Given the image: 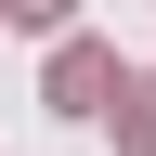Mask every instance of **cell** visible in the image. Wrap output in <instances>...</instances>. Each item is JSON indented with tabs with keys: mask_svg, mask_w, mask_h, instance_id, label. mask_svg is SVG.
Listing matches in <instances>:
<instances>
[{
	"mask_svg": "<svg viewBox=\"0 0 156 156\" xmlns=\"http://www.w3.org/2000/svg\"><path fill=\"white\" fill-rule=\"evenodd\" d=\"M117 104V52L104 39H65V52H52V117H104Z\"/></svg>",
	"mask_w": 156,
	"mask_h": 156,
	"instance_id": "cell-1",
	"label": "cell"
},
{
	"mask_svg": "<svg viewBox=\"0 0 156 156\" xmlns=\"http://www.w3.org/2000/svg\"><path fill=\"white\" fill-rule=\"evenodd\" d=\"M104 117H117V143H130V156H156V78H117Z\"/></svg>",
	"mask_w": 156,
	"mask_h": 156,
	"instance_id": "cell-2",
	"label": "cell"
},
{
	"mask_svg": "<svg viewBox=\"0 0 156 156\" xmlns=\"http://www.w3.org/2000/svg\"><path fill=\"white\" fill-rule=\"evenodd\" d=\"M0 13H13V26H65L78 0H0Z\"/></svg>",
	"mask_w": 156,
	"mask_h": 156,
	"instance_id": "cell-3",
	"label": "cell"
}]
</instances>
